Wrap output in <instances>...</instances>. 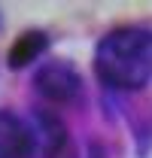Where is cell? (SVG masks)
<instances>
[{
	"label": "cell",
	"instance_id": "obj_5",
	"mask_svg": "<svg viewBox=\"0 0 152 158\" xmlns=\"http://www.w3.org/2000/svg\"><path fill=\"white\" fill-rule=\"evenodd\" d=\"M46 49H49V37L43 31H27L9 46V58L6 61H9L12 70H21V67H31L37 58H43Z\"/></svg>",
	"mask_w": 152,
	"mask_h": 158
},
{
	"label": "cell",
	"instance_id": "obj_4",
	"mask_svg": "<svg viewBox=\"0 0 152 158\" xmlns=\"http://www.w3.org/2000/svg\"><path fill=\"white\" fill-rule=\"evenodd\" d=\"M31 131H34V140H37V149H43L49 158H55L64 146H67V128L64 122L49 113V110H34V118H31Z\"/></svg>",
	"mask_w": 152,
	"mask_h": 158
},
{
	"label": "cell",
	"instance_id": "obj_2",
	"mask_svg": "<svg viewBox=\"0 0 152 158\" xmlns=\"http://www.w3.org/2000/svg\"><path fill=\"white\" fill-rule=\"evenodd\" d=\"M34 88H37L40 98H46L49 103H70L82 91V79H79L73 64H67V61H46L34 73Z\"/></svg>",
	"mask_w": 152,
	"mask_h": 158
},
{
	"label": "cell",
	"instance_id": "obj_6",
	"mask_svg": "<svg viewBox=\"0 0 152 158\" xmlns=\"http://www.w3.org/2000/svg\"><path fill=\"white\" fill-rule=\"evenodd\" d=\"M88 158H107L103 146H100V143H91V146H88Z\"/></svg>",
	"mask_w": 152,
	"mask_h": 158
},
{
	"label": "cell",
	"instance_id": "obj_1",
	"mask_svg": "<svg viewBox=\"0 0 152 158\" xmlns=\"http://www.w3.org/2000/svg\"><path fill=\"white\" fill-rule=\"evenodd\" d=\"M97 79L116 91L143 88L152 79V31L146 27H116L100 37L95 49Z\"/></svg>",
	"mask_w": 152,
	"mask_h": 158
},
{
	"label": "cell",
	"instance_id": "obj_3",
	"mask_svg": "<svg viewBox=\"0 0 152 158\" xmlns=\"http://www.w3.org/2000/svg\"><path fill=\"white\" fill-rule=\"evenodd\" d=\"M37 152V140L31 122L19 118L12 110H0V158H31Z\"/></svg>",
	"mask_w": 152,
	"mask_h": 158
}]
</instances>
